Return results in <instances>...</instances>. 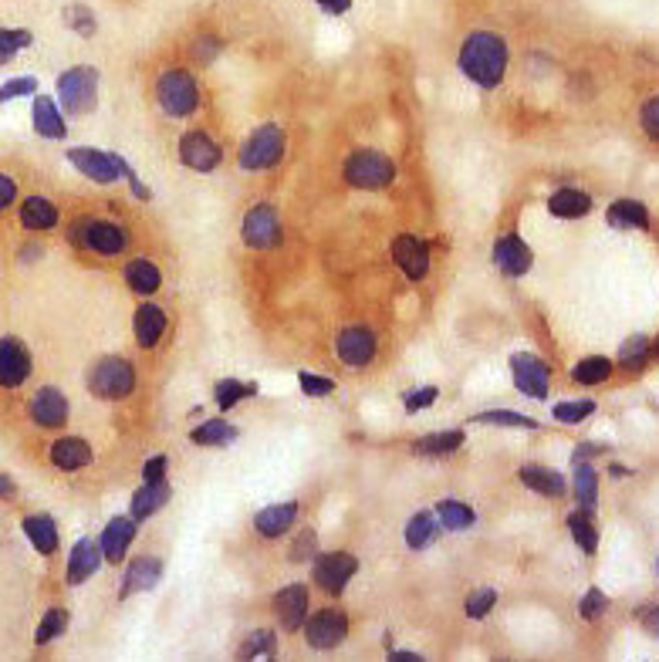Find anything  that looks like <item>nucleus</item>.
<instances>
[{"label":"nucleus","instance_id":"nucleus-42","mask_svg":"<svg viewBox=\"0 0 659 662\" xmlns=\"http://www.w3.org/2000/svg\"><path fill=\"white\" fill-rule=\"evenodd\" d=\"M34 44V34L24 28H0V65L14 61L24 48Z\"/></svg>","mask_w":659,"mask_h":662},{"label":"nucleus","instance_id":"nucleus-55","mask_svg":"<svg viewBox=\"0 0 659 662\" xmlns=\"http://www.w3.org/2000/svg\"><path fill=\"white\" fill-rule=\"evenodd\" d=\"M166 470H169V456H163V453H156L153 460L142 467V483H159V480H166Z\"/></svg>","mask_w":659,"mask_h":662},{"label":"nucleus","instance_id":"nucleus-35","mask_svg":"<svg viewBox=\"0 0 659 662\" xmlns=\"http://www.w3.org/2000/svg\"><path fill=\"white\" fill-rule=\"evenodd\" d=\"M609 223L619 230H646L649 213L643 203H636V200H616L609 207Z\"/></svg>","mask_w":659,"mask_h":662},{"label":"nucleus","instance_id":"nucleus-10","mask_svg":"<svg viewBox=\"0 0 659 662\" xmlns=\"http://www.w3.org/2000/svg\"><path fill=\"white\" fill-rule=\"evenodd\" d=\"M355 571H359V561H355L352 554L332 551V554H318L311 575H315V585H322L328 595H338L352 581Z\"/></svg>","mask_w":659,"mask_h":662},{"label":"nucleus","instance_id":"nucleus-1","mask_svg":"<svg viewBox=\"0 0 659 662\" xmlns=\"http://www.w3.org/2000/svg\"><path fill=\"white\" fill-rule=\"evenodd\" d=\"M507 41L494 31H474L460 44V71L480 88H497L507 75Z\"/></svg>","mask_w":659,"mask_h":662},{"label":"nucleus","instance_id":"nucleus-53","mask_svg":"<svg viewBox=\"0 0 659 662\" xmlns=\"http://www.w3.org/2000/svg\"><path fill=\"white\" fill-rule=\"evenodd\" d=\"M220 48H224V44H220L217 34H200V38L193 41V51H190V55H193V58H200V61H213V58H217V51H220Z\"/></svg>","mask_w":659,"mask_h":662},{"label":"nucleus","instance_id":"nucleus-7","mask_svg":"<svg viewBox=\"0 0 659 662\" xmlns=\"http://www.w3.org/2000/svg\"><path fill=\"white\" fill-rule=\"evenodd\" d=\"M68 237L75 247L95 250V254H102V257H115L129 247V234L109 220H78Z\"/></svg>","mask_w":659,"mask_h":662},{"label":"nucleus","instance_id":"nucleus-25","mask_svg":"<svg viewBox=\"0 0 659 662\" xmlns=\"http://www.w3.org/2000/svg\"><path fill=\"white\" fill-rule=\"evenodd\" d=\"M102 565V548L95 541H78L68 554V585H82L99 571Z\"/></svg>","mask_w":659,"mask_h":662},{"label":"nucleus","instance_id":"nucleus-38","mask_svg":"<svg viewBox=\"0 0 659 662\" xmlns=\"http://www.w3.org/2000/svg\"><path fill=\"white\" fill-rule=\"evenodd\" d=\"M190 440L197 446H224L230 440H237V426H230L227 419H207L203 426L193 429Z\"/></svg>","mask_w":659,"mask_h":662},{"label":"nucleus","instance_id":"nucleus-26","mask_svg":"<svg viewBox=\"0 0 659 662\" xmlns=\"http://www.w3.org/2000/svg\"><path fill=\"white\" fill-rule=\"evenodd\" d=\"M132 331H136V342L142 348H156L159 338L166 335V311L156 304H139L136 318H132Z\"/></svg>","mask_w":659,"mask_h":662},{"label":"nucleus","instance_id":"nucleus-59","mask_svg":"<svg viewBox=\"0 0 659 662\" xmlns=\"http://www.w3.org/2000/svg\"><path fill=\"white\" fill-rule=\"evenodd\" d=\"M17 494V483L7 477V473H0V500H11Z\"/></svg>","mask_w":659,"mask_h":662},{"label":"nucleus","instance_id":"nucleus-22","mask_svg":"<svg viewBox=\"0 0 659 662\" xmlns=\"http://www.w3.org/2000/svg\"><path fill=\"white\" fill-rule=\"evenodd\" d=\"M295 521H298V504L295 500H288V504L264 507V511L254 517V531L261 534V538L274 541V538H284Z\"/></svg>","mask_w":659,"mask_h":662},{"label":"nucleus","instance_id":"nucleus-52","mask_svg":"<svg viewBox=\"0 0 659 662\" xmlns=\"http://www.w3.org/2000/svg\"><path fill=\"white\" fill-rule=\"evenodd\" d=\"M34 88H38V82H34L31 75L11 78V82L0 85V105H4V102H14V98H21V95H34Z\"/></svg>","mask_w":659,"mask_h":662},{"label":"nucleus","instance_id":"nucleus-30","mask_svg":"<svg viewBox=\"0 0 659 662\" xmlns=\"http://www.w3.org/2000/svg\"><path fill=\"white\" fill-rule=\"evenodd\" d=\"M21 223H24V230H34V234H41V230H55L58 227V207L51 200H44V196H28V200L21 203Z\"/></svg>","mask_w":659,"mask_h":662},{"label":"nucleus","instance_id":"nucleus-60","mask_svg":"<svg viewBox=\"0 0 659 662\" xmlns=\"http://www.w3.org/2000/svg\"><path fill=\"white\" fill-rule=\"evenodd\" d=\"M318 4H322L328 14H342V11H349L352 0H318Z\"/></svg>","mask_w":659,"mask_h":662},{"label":"nucleus","instance_id":"nucleus-57","mask_svg":"<svg viewBox=\"0 0 659 662\" xmlns=\"http://www.w3.org/2000/svg\"><path fill=\"white\" fill-rule=\"evenodd\" d=\"M315 531H305L301 538L295 541V548H291V561H301V558H311L315 554Z\"/></svg>","mask_w":659,"mask_h":662},{"label":"nucleus","instance_id":"nucleus-46","mask_svg":"<svg viewBox=\"0 0 659 662\" xmlns=\"http://www.w3.org/2000/svg\"><path fill=\"white\" fill-rule=\"evenodd\" d=\"M595 413V402L592 399H572V402H558L555 406V419L558 423H582V419H589Z\"/></svg>","mask_w":659,"mask_h":662},{"label":"nucleus","instance_id":"nucleus-58","mask_svg":"<svg viewBox=\"0 0 659 662\" xmlns=\"http://www.w3.org/2000/svg\"><path fill=\"white\" fill-rule=\"evenodd\" d=\"M17 200V183L7 173H0V210H7Z\"/></svg>","mask_w":659,"mask_h":662},{"label":"nucleus","instance_id":"nucleus-39","mask_svg":"<svg viewBox=\"0 0 659 662\" xmlns=\"http://www.w3.org/2000/svg\"><path fill=\"white\" fill-rule=\"evenodd\" d=\"M653 352H656V348L649 345L646 335H632L629 342L619 348V362H622V369L639 372V369H646V362L653 359Z\"/></svg>","mask_w":659,"mask_h":662},{"label":"nucleus","instance_id":"nucleus-24","mask_svg":"<svg viewBox=\"0 0 659 662\" xmlns=\"http://www.w3.org/2000/svg\"><path fill=\"white\" fill-rule=\"evenodd\" d=\"M159 578H163V561L159 558H136L126 571V581H122V598H132L139 592H153Z\"/></svg>","mask_w":659,"mask_h":662},{"label":"nucleus","instance_id":"nucleus-9","mask_svg":"<svg viewBox=\"0 0 659 662\" xmlns=\"http://www.w3.org/2000/svg\"><path fill=\"white\" fill-rule=\"evenodd\" d=\"M345 635H349V619H345V612H338V608H325V612L311 615L305 622V639L311 649L318 652H328L335 646H342Z\"/></svg>","mask_w":659,"mask_h":662},{"label":"nucleus","instance_id":"nucleus-18","mask_svg":"<svg viewBox=\"0 0 659 662\" xmlns=\"http://www.w3.org/2000/svg\"><path fill=\"white\" fill-rule=\"evenodd\" d=\"M274 615L281 619L284 632H298L308 619V588L305 585H288L274 595Z\"/></svg>","mask_w":659,"mask_h":662},{"label":"nucleus","instance_id":"nucleus-61","mask_svg":"<svg viewBox=\"0 0 659 662\" xmlns=\"http://www.w3.org/2000/svg\"><path fill=\"white\" fill-rule=\"evenodd\" d=\"M646 629L653 632V635H659V605L646 615Z\"/></svg>","mask_w":659,"mask_h":662},{"label":"nucleus","instance_id":"nucleus-27","mask_svg":"<svg viewBox=\"0 0 659 662\" xmlns=\"http://www.w3.org/2000/svg\"><path fill=\"white\" fill-rule=\"evenodd\" d=\"M518 477H521V483L528 490H534V494H541V497H565V490H568V483H565V477H561L558 470H548V467H521L518 470Z\"/></svg>","mask_w":659,"mask_h":662},{"label":"nucleus","instance_id":"nucleus-29","mask_svg":"<svg viewBox=\"0 0 659 662\" xmlns=\"http://www.w3.org/2000/svg\"><path fill=\"white\" fill-rule=\"evenodd\" d=\"M548 210L555 213L558 220H582V217H589L592 213V196L582 193V190H572V186H565V190H558L548 200Z\"/></svg>","mask_w":659,"mask_h":662},{"label":"nucleus","instance_id":"nucleus-21","mask_svg":"<svg viewBox=\"0 0 659 662\" xmlns=\"http://www.w3.org/2000/svg\"><path fill=\"white\" fill-rule=\"evenodd\" d=\"M51 463H55L58 470L65 473H75V470H85L88 463L95 460L92 456V446H88L85 440H78V436H61V440L51 443Z\"/></svg>","mask_w":659,"mask_h":662},{"label":"nucleus","instance_id":"nucleus-20","mask_svg":"<svg viewBox=\"0 0 659 662\" xmlns=\"http://www.w3.org/2000/svg\"><path fill=\"white\" fill-rule=\"evenodd\" d=\"M132 538H136V521H132V517H115V521L105 524V531L99 538L102 558L112 561V565H119V561L126 558Z\"/></svg>","mask_w":659,"mask_h":662},{"label":"nucleus","instance_id":"nucleus-34","mask_svg":"<svg viewBox=\"0 0 659 662\" xmlns=\"http://www.w3.org/2000/svg\"><path fill=\"white\" fill-rule=\"evenodd\" d=\"M440 538V521H436V514L433 511H423V514H416L413 521L406 524V544L413 551H423V548H430V544Z\"/></svg>","mask_w":659,"mask_h":662},{"label":"nucleus","instance_id":"nucleus-14","mask_svg":"<svg viewBox=\"0 0 659 662\" xmlns=\"http://www.w3.org/2000/svg\"><path fill=\"white\" fill-rule=\"evenodd\" d=\"M68 399H65V392L61 389H51V386H44V389H38L31 396V402H28V416L38 423L41 429H61L68 423Z\"/></svg>","mask_w":659,"mask_h":662},{"label":"nucleus","instance_id":"nucleus-2","mask_svg":"<svg viewBox=\"0 0 659 662\" xmlns=\"http://www.w3.org/2000/svg\"><path fill=\"white\" fill-rule=\"evenodd\" d=\"M68 159H71V166L78 169L82 176H88V180H95V183H119L122 176L132 183V193L136 196H142L146 200L149 196V190L142 186L139 180H136V173L126 166V159L122 156H115V152H102V149H92V146H78V149H68Z\"/></svg>","mask_w":659,"mask_h":662},{"label":"nucleus","instance_id":"nucleus-41","mask_svg":"<svg viewBox=\"0 0 659 662\" xmlns=\"http://www.w3.org/2000/svg\"><path fill=\"white\" fill-rule=\"evenodd\" d=\"M612 375V362L602 359V355H592V359H582L572 369V379L578 382V386H599V382H605Z\"/></svg>","mask_w":659,"mask_h":662},{"label":"nucleus","instance_id":"nucleus-12","mask_svg":"<svg viewBox=\"0 0 659 662\" xmlns=\"http://www.w3.org/2000/svg\"><path fill=\"white\" fill-rule=\"evenodd\" d=\"M31 375V352L21 338H0V389L24 386Z\"/></svg>","mask_w":659,"mask_h":662},{"label":"nucleus","instance_id":"nucleus-48","mask_svg":"<svg viewBox=\"0 0 659 662\" xmlns=\"http://www.w3.org/2000/svg\"><path fill=\"white\" fill-rule=\"evenodd\" d=\"M477 423H491V426H514V429H538L531 416L521 413H507V409H494V413H480Z\"/></svg>","mask_w":659,"mask_h":662},{"label":"nucleus","instance_id":"nucleus-5","mask_svg":"<svg viewBox=\"0 0 659 662\" xmlns=\"http://www.w3.org/2000/svg\"><path fill=\"white\" fill-rule=\"evenodd\" d=\"M58 98L71 115H85L99 102V71L88 65H75L58 75Z\"/></svg>","mask_w":659,"mask_h":662},{"label":"nucleus","instance_id":"nucleus-4","mask_svg":"<svg viewBox=\"0 0 659 662\" xmlns=\"http://www.w3.org/2000/svg\"><path fill=\"white\" fill-rule=\"evenodd\" d=\"M396 180V163L386 152L359 149L345 159V183L355 190H386Z\"/></svg>","mask_w":659,"mask_h":662},{"label":"nucleus","instance_id":"nucleus-19","mask_svg":"<svg viewBox=\"0 0 659 662\" xmlns=\"http://www.w3.org/2000/svg\"><path fill=\"white\" fill-rule=\"evenodd\" d=\"M531 247L524 244L518 234H504L501 240L494 244V264L501 267L507 277H521L531 271Z\"/></svg>","mask_w":659,"mask_h":662},{"label":"nucleus","instance_id":"nucleus-45","mask_svg":"<svg viewBox=\"0 0 659 662\" xmlns=\"http://www.w3.org/2000/svg\"><path fill=\"white\" fill-rule=\"evenodd\" d=\"M254 386H247V382H237V379H224L217 389H213V396H217V406L220 409H234L237 402H244L247 396H254Z\"/></svg>","mask_w":659,"mask_h":662},{"label":"nucleus","instance_id":"nucleus-11","mask_svg":"<svg viewBox=\"0 0 659 662\" xmlns=\"http://www.w3.org/2000/svg\"><path fill=\"white\" fill-rule=\"evenodd\" d=\"M244 244L254 247V250H271L281 244V217L274 207H267V203H261V207L247 210L244 217Z\"/></svg>","mask_w":659,"mask_h":662},{"label":"nucleus","instance_id":"nucleus-43","mask_svg":"<svg viewBox=\"0 0 659 662\" xmlns=\"http://www.w3.org/2000/svg\"><path fill=\"white\" fill-rule=\"evenodd\" d=\"M65 629H68V612L65 608H51V612L41 619L38 632H34V642H38V646H48V642L61 639Z\"/></svg>","mask_w":659,"mask_h":662},{"label":"nucleus","instance_id":"nucleus-13","mask_svg":"<svg viewBox=\"0 0 659 662\" xmlns=\"http://www.w3.org/2000/svg\"><path fill=\"white\" fill-rule=\"evenodd\" d=\"M511 372H514V386H518L524 396H531V399H545L548 396L551 369L541 359H534V355H528V352L514 355Z\"/></svg>","mask_w":659,"mask_h":662},{"label":"nucleus","instance_id":"nucleus-40","mask_svg":"<svg viewBox=\"0 0 659 662\" xmlns=\"http://www.w3.org/2000/svg\"><path fill=\"white\" fill-rule=\"evenodd\" d=\"M568 531H572V538L578 541V548H582L585 554H595V548H599V534H595V524H592L589 511L568 514Z\"/></svg>","mask_w":659,"mask_h":662},{"label":"nucleus","instance_id":"nucleus-47","mask_svg":"<svg viewBox=\"0 0 659 662\" xmlns=\"http://www.w3.org/2000/svg\"><path fill=\"white\" fill-rule=\"evenodd\" d=\"M497 605V592L494 588H477L474 595L467 598V602H463V612H467V619H487V612H491V608Z\"/></svg>","mask_w":659,"mask_h":662},{"label":"nucleus","instance_id":"nucleus-31","mask_svg":"<svg viewBox=\"0 0 659 662\" xmlns=\"http://www.w3.org/2000/svg\"><path fill=\"white\" fill-rule=\"evenodd\" d=\"M24 534H28V541H31V548L38 551V554H55L58 551V527H55V521H51L48 514H34V517H24Z\"/></svg>","mask_w":659,"mask_h":662},{"label":"nucleus","instance_id":"nucleus-37","mask_svg":"<svg viewBox=\"0 0 659 662\" xmlns=\"http://www.w3.org/2000/svg\"><path fill=\"white\" fill-rule=\"evenodd\" d=\"M575 497L578 504H582V511H595V504H599V473H595L589 463H578L575 467Z\"/></svg>","mask_w":659,"mask_h":662},{"label":"nucleus","instance_id":"nucleus-50","mask_svg":"<svg viewBox=\"0 0 659 662\" xmlns=\"http://www.w3.org/2000/svg\"><path fill=\"white\" fill-rule=\"evenodd\" d=\"M298 382H301V392H305V396H315V399L332 396L335 392V382L325 379V375H315V372H301Z\"/></svg>","mask_w":659,"mask_h":662},{"label":"nucleus","instance_id":"nucleus-16","mask_svg":"<svg viewBox=\"0 0 659 662\" xmlns=\"http://www.w3.org/2000/svg\"><path fill=\"white\" fill-rule=\"evenodd\" d=\"M180 159L197 173H210V169L220 166V146L203 129H190L180 139Z\"/></svg>","mask_w":659,"mask_h":662},{"label":"nucleus","instance_id":"nucleus-33","mask_svg":"<svg viewBox=\"0 0 659 662\" xmlns=\"http://www.w3.org/2000/svg\"><path fill=\"white\" fill-rule=\"evenodd\" d=\"M436 521H440V527H447V531H467L470 524L477 521L474 507L463 504V500H440V504L433 507Z\"/></svg>","mask_w":659,"mask_h":662},{"label":"nucleus","instance_id":"nucleus-54","mask_svg":"<svg viewBox=\"0 0 659 662\" xmlns=\"http://www.w3.org/2000/svg\"><path fill=\"white\" fill-rule=\"evenodd\" d=\"M639 122H643L646 136L659 142V95L649 98V102L643 105V112H639Z\"/></svg>","mask_w":659,"mask_h":662},{"label":"nucleus","instance_id":"nucleus-17","mask_svg":"<svg viewBox=\"0 0 659 662\" xmlns=\"http://www.w3.org/2000/svg\"><path fill=\"white\" fill-rule=\"evenodd\" d=\"M393 261L399 264V271L413 281H423L426 271H430V247L426 240L413 237V234H399L393 240Z\"/></svg>","mask_w":659,"mask_h":662},{"label":"nucleus","instance_id":"nucleus-36","mask_svg":"<svg viewBox=\"0 0 659 662\" xmlns=\"http://www.w3.org/2000/svg\"><path fill=\"white\" fill-rule=\"evenodd\" d=\"M463 443H467V436H463L460 429H450V433L423 436V440H416L413 450L420 456H450V453H457Z\"/></svg>","mask_w":659,"mask_h":662},{"label":"nucleus","instance_id":"nucleus-3","mask_svg":"<svg viewBox=\"0 0 659 662\" xmlns=\"http://www.w3.org/2000/svg\"><path fill=\"white\" fill-rule=\"evenodd\" d=\"M156 102L169 119H186L200 109V85L190 71H163L156 82Z\"/></svg>","mask_w":659,"mask_h":662},{"label":"nucleus","instance_id":"nucleus-44","mask_svg":"<svg viewBox=\"0 0 659 662\" xmlns=\"http://www.w3.org/2000/svg\"><path fill=\"white\" fill-rule=\"evenodd\" d=\"M274 649H278V635L271 629H257L244 639V646H240V656L244 659H257V656H274Z\"/></svg>","mask_w":659,"mask_h":662},{"label":"nucleus","instance_id":"nucleus-15","mask_svg":"<svg viewBox=\"0 0 659 662\" xmlns=\"http://www.w3.org/2000/svg\"><path fill=\"white\" fill-rule=\"evenodd\" d=\"M376 335H372L369 328H345L342 335H338L335 342V352L338 359H342L349 369H362V365H369L372 359H376Z\"/></svg>","mask_w":659,"mask_h":662},{"label":"nucleus","instance_id":"nucleus-32","mask_svg":"<svg viewBox=\"0 0 659 662\" xmlns=\"http://www.w3.org/2000/svg\"><path fill=\"white\" fill-rule=\"evenodd\" d=\"M126 284L142 298H149V294L159 291V284H163V274H159V267L153 261H146V257H136V261L126 264Z\"/></svg>","mask_w":659,"mask_h":662},{"label":"nucleus","instance_id":"nucleus-56","mask_svg":"<svg viewBox=\"0 0 659 662\" xmlns=\"http://www.w3.org/2000/svg\"><path fill=\"white\" fill-rule=\"evenodd\" d=\"M436 396H440V389H433V386H426V389H420V392H409V396H406V409H409V413H420V409L430 406Z\"/></svg>","mask_w":659,"mask_h":662},{"label":"nucleus","instance_id":"nucleus-6","mask_svg":"<svg viewBox=\"0 0 659 662\" xmlns=\"http://www.w3.org/2000/svg\"><path fill=\"white\" fill-rule=\"evenodd\" d=\"M88 389L99 399H126L136 389V369L119 355H105L88 372Z\"/></svg>","mask_w":659,"mask_h":662},{"label":"nucleus","instance_id":"nucleus-28","mask_svg":"<svg viewBox=\"0 0 659 662\" xmlns=\"http://www.w3.org/2000/svg\"><path fill=\"white\" fill-rule=\"evenodd\" d=\"M169 497H173V490H169L166 480L142 483V490H136V497H132V521H146V517H153L156 511H163L169 504Z\"/></svg>","mask_w":659,"mask_h":662},{"label":"nucleus","instance_id":"nucleus-51","mask_svg":"<svg viewBox=\"0 0 659 662\" xmlns=\"http://www.w3.org/2000/svg\"><path fill=\"white\" fill-rule=\"evenodd\" d=\"M605 608H609V598H605L599 588H589V595L582 598V605H578V612H582L585 622H595L605 615Z\"/></svg>","mask_w":659,"mask_h":662},{"label":"nucleus","instance_id":"nucleus-49","mask_svg":"<svg viewBox=\"0 0 659 662\" xmlns=\"http://www.w3.org/2000/svg\"><path fill=\"white\" fill-rule=\"evenodd\" d=\"M65 21H68V28H71V31H78V34H95V14L88 11L85 4H71V7H65Z\"/></svg>","mask_w":659,"mask_h":662},{"label":"nucleus","instance_id":"nucleus-8","mask_svg":"<svg viewBox=\"0 0 659 662\" xmlns=\"http://www.w3.org/2000/svg\"><path fill=\"white\" fill-rule=\"evenodd\" d=\"M284 156V132L278 125H264L240 146V166L244 169H271Z\"/></svg>","mask_w":659,"mask_h":662},{"label":"nucleus","instance_id":"nucleus-23","mask_svg":"<svg viewBox=\"0 0 659 662\" xmlns=\"http://www.w3.org/2000/svg\"><path fill=\"white\" fill-rule=\"evenodd\" d=\"M31 122H34V132L41 139H65L68 129H65V115L48 95H38L31 105Z\"/></svg>","mask_w":659,"mask_h":662}]
</instances>
